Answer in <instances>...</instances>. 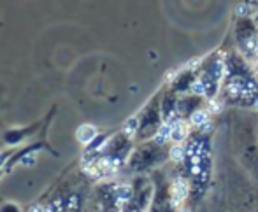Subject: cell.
<instances>
[{
    "label": "cell",
    "instance_id": "obj_1",
    "mask_svg": "<svg viewBox=\"0 0 258 212\" xmlns=\"http://www.w3.org/2000/svg\"><path fill=\"white\" fill-rule=\"evenodd\" d=\"M93 135H95V128H93V126L85 125V126H81L78 130V138L81 142H90L93 138Z\"/></svg>",
    "mask_w": 258,
    "mask_h": 212
},
{
    "label": "cell",
    "instance_id": "obj_2",
    "mask_svg": "<svg viewBox=\"0 0 258 212\" xmlns=\"http://www.w3.org/2000/svg\"><path fill=\"white\" fill-rule=\"evenodd\" d=\"M137 126H139L137 119H128V123H126V125L123 126V131H125L126 135H134L137 131Z\"/></svg>",
    "mask_w": 258,
    "mask_h": 212
},
{
    "label": "cell",
    "instance_id": "obj_3",
    "mask_svg": "<svg viewBox=\"0 0 258 212\" xmlns=\"http://www.w3.org/2000/svg\"><path fill=\"white\" fill-rule=\"evenodd\" d=\"M191 121H194L195 125H204V123L207 121V112H204V111H197L194 116H191Z\"/></svg>",
    "mask_w": 258,
    "mask_h": 212
},
{
    "label": "cell",
    "instance_id": "obj_4",
    "mask_svg": "<svg viewBox=\"0 0 258 212\" xmlns=\"http://www.w3.org/2000/svg\"><path fill=\"white\" fill-rule=\"evenodd\" d=\"M170 156H172V160H176V162H181L184 156V149L181 148V146H176V148H172V151H170Z\"/></svg>",
    "mask_w": 258,
    "mask_h": 212
},
{
    "label": "cell",
    "instance_id": "obj_5",
    "mask_svg": "<svg viewBox=\"0 0 258 212\" xmlns=\"http://www.w3.org/2000/svg\"><path fill=\"white\" fill-rule=\"evenodd\" d=\"M169 133H172V130H170V126H169V125L162 126V130H160V133H158V137H156V140H158V142L167 140V137H169Z\"/></svg>",
    "mask_w": 258,
    "mask_h": 212
},
{
    "label": "cell",
    "instance_id": "obj_6",
    "mask_svg": "<svg viewBox=\"0 0 258 212\" xmlns=\"http://www.w3.org/2000/svg\"><path fill=\"white\" fill-rule=\"evenodd\" d=\"M130 193H128V188H121L119 189V202H125V200H128Z\"/></svg>",
    "mask_w": 258,
    "mask_h": 212
},
{
    "label": "cell",
    "instance_id": "obj_7",
    "mask_svg": "<svg viewBox=\"0 0 258 212\" xmlns=\"http://www.w3.org/2000/svg\"><path fill=\"white\" fill-rule=\"evenodd\" d=\"M191 90H194L195 93H202V91H204V85H202L201 81H197V83H194V86H191Z\"/></svg>",
    "mask_w": 258,
    "mask_h": 212
},
{
    "label": "cell",
    "instance_id": "obj_8",
    "mask_svg": "<svg viewBox=\"0 0 258 212\" xmlns=\"http://www.w3.org/2000/svg\"><path fill=\"white\" fill-rule=\"evenodd\" d=\"M34 156H27V158H23V165H34Z\"/></svg>",
    "mask_w": 258,
    "mask_h": 212
},
{
    "label": "cell",
    "instance_id": "obj_9",
    "mask_svg": "<svg viewBox=\"0 0 258 212\" xmlns=\"http://www.w3.org/2000/svg\"><path fill=\"white\" fill-rule=\"evenodd\" d=\"M246 13V7L244 6H239L237 7V14H244Z\"/></svg>",
    "mask_w": 258,
    "mask_h": 212
},
{
    "label": "cell",
    "instance_id": "obj_10",
    "mask_svg": "<svg viewBox=\"0 0 258 212\" xmlns=\"http://www.w3.org/2000/svg\"><path fill=\"white\" fill-rule=\"evenodd\" d=\"M256 107H258V102H256Z\"/></svg>",
    "mask_w": 258,
    "mask_h": 212
}]
</instances>
